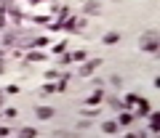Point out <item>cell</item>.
<instances>
[{
  "label": "cell",
  "mask_w": 160,
  "mask_h": 138,
  "mask_svg": "<svg viewBox=\"0 0 160 138\" xmlns=\"http://www.w3.org/2000/svg\"><path fill=\"white\" fill-rule=\"evenodd\" d=\"M142 45H144V48H152V51H155V32H149L147 37H144V43H142Z\"/></svg>",
  "instance_id": "cell-1"
},
{
  "label": "cell",
  "mask_w": 160,
  "mask_h": 138,
  "mask_svg": "<svg viewBox=\"0 0 160 138\" xmlns=\"http://www.w3.org/2000/svg\"><path fill=\"white\" fill-rule=\"evenodd\" d=\"M104 43H107V45H112V43H118V34H115V32H109L107 37H104Z\"/></svg>",
  "instance_id": "cell-2"
}]
</instances>
